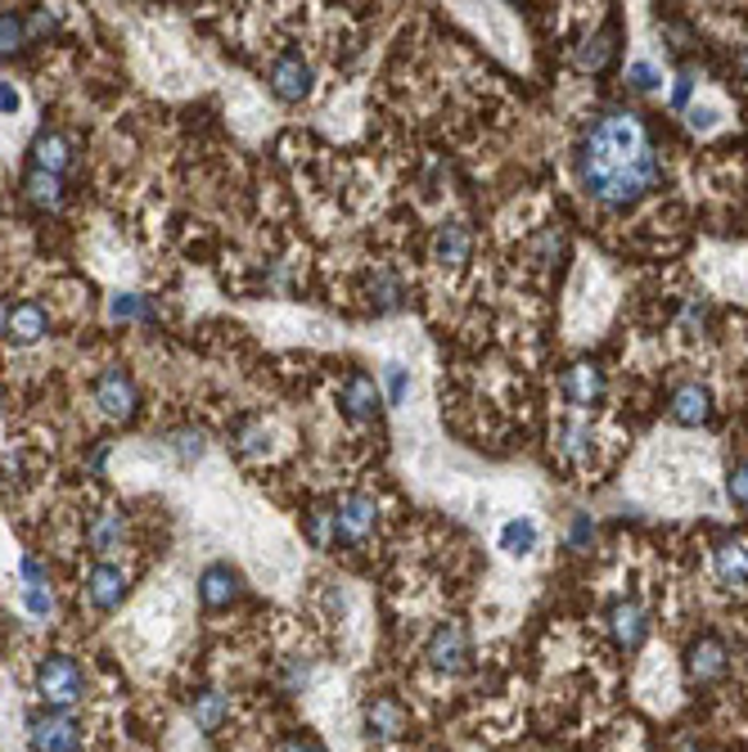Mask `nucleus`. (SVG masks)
<instances>
[{"instance_id": "nucleus-1", "label": "nucleus", "mask_w": 748, "mask_h": 752, "mask_svg": "<svg viewBox=\"0 0 748 752\" xmlns=\"http://www.w3.org/2000/svg\"><path fill=\"white\" fill-rule=\"evenodd\" d=\"M573 167L582 189L608 213H627L663 181V154L645 117L627 104L595 109L573 145Z\"/></svg>"}, {"instance_id": "nucleus-2", "label": "nucleus", "mask_w": 748, "mask_h": 752, "mask_svg": "<svg viewBox=\"0 0 748 752\" xmlns=\"http://www.w3.org/2000/svg\"><path fill=\"white\" fill-rule=\"evenodd\" d=\"M37 694L54 712H68L73 703H82L86 699V671H82V662L68 658V653H45L41 667H37Z\"/></svg>"}, {"instance_id": "nucleus-3", "label": "nucleus", "mask_w": 748, "mask_h": 752, "mask_svg": "<svg viewBox=\"0 0 748 752\" xmlns=\"http://www.w3.org/2000/svg\"><path fill=\"white\" fill-rule=\"evenodd\" d=\"M424 662H429V671H438L447 680L464 676L473 667V636H469V627L464 622H438L429 631V640H424Z\"/></svg>"}, {"instance_id": "nucleus-4", "label": "nucleus", "mask_w": 748, "mask_h": 752, "mask_svg": "<svg viewBox=\"0 0 748 752\" xmlns=\"http://www.w3.org/2000/svg\"><path fill=\"white\" fill-rule=\"evenodd\" d=\"M379 532V501L366 492H348L344 501H334V545H366Z\"/></svg>"}, {"instance_id": "nucleus-5", "label": "nucleus", "mask_w": 748, "mask_h": 752, "mask_svg": "<svg viewBox=\"0 0 748 752\" xmlns=\"http://www.w3.org/2000/svg\"><path fill=\"white\" fill-rule=\"evenodd\" d=\"M682 667H686V680H690L695 690H713V686H721L726 671H730V649H726V640L717 631H704V636H695L686 645Z\"/></svg>"}, {"instance_id": "nucleus-6", "label": "nucleus", "mask_w": 748, "mask_h": 752, "mask_svg": "<svg viewBox=\"0 0 748 752\" xmlns=\"http://www.w3.org/2000/svg\"><path fill=\"white\" fill-rule=\"evenodd\" d=\"M266 82H270V95H276L280 104H303L316 91V68H311V59L303 50L289 45V50H280L276 59H270Z\"/></svg>"}, {"instance_id": "nucleus-7", "label": "nucleus", "mask_w": 748, "mask_h": 752, "mask_svg": "<svg viewBox=\"0 0 748 752\" xmlns=\"http://www.w3.org/2000/svg\"><path fill=\"white\" fill-rule=\"evenodd\" d=\"M28 748L32 752H82V725L68 712H32L28 717Z\"/></svg>"}, {"instance_id": "nucleus-8", "label": "nucleus", "mask_w": 748, "mask_h": 752, "mask_svg": "<svg viewBox=\"0 0 748 752\" xmlns=\"http://www.w3.org/2000/svg\"><path fill=\"white\" fill-rule=\"evenodd\" d=\"M95 405L100 415H109L113 424H131L135 415H141V388H135V379L126 370H104L95 379Z\"/></svg>"}, {"instance_id": "nucleus-9", "label": "nucleus", "mask_w": 748, "mask_h": 752, "mask_svg": "<svg viewBox=\"0 0 748 752\" xmlns=\"http://www.w3.org/2000/svg\"><path fill=\"white\" fill-rule=\"evenodd\" d=\"M383 388L366 374V370H352L348 379H344V388H338V410L352 420V424H379V415H383Z\"/></svg>"}, {"instance_id": "nucleus-10", "label": "nucleus", "mask_w": 748, "mask_h": 752, "mask_svg": "<svg viewBox=\"0 0 748 752\" xmlns=\"http://www.w3.org/2000/svg\"><path fill=\"white\" fill-rule=\"evenodd\" d=\"M361 725L375 743H397L406 730H411V712L397 694H370L361 708Z\"/></svg>"}, {"instance_id": "nucleus-11", "label": "nucleus", "mask_w": 748, "mask_h": 752, "mask_svg": "<svg viewBox=\"0 0 748 752\" xmlns=\"http://www.w3.org/2000/svg\"><path fill=\"white\" fill-rule=\"evenodd\" d=\"M604 618H608V636H614V645H618L623 653H641V649H645V640H649V612H645L641 599L608 604Z\"/></svg>"}, {"instance_id": "nucleus-12", "label": "nucleus", "mask_w": 748, "mask_h": 752, "mask_svg": "<svg viewBox=\"0 0 748 752\" xmlns=\"http://www.w3.org/2000/svg\"><path fill=\"white\" fill-rule=\"evenodd\" d=\"M667 415L682 424V429H704V424L713 420V388L699 383V379L676 383L672 396H667Z\"/></svg>"}, {"instance_id": "nucleus-13", "label": "nucleus", "mask_w": 748, "mask_h": 752, "mask_svg": "<svg viewBox=\"0 0 748 752\" xmlns=\"http://www.w3.org/2000/svg\"><path fill=\"white\" fill-rule=\"evenodd\" d=\"M604 392H608V379H604V370H600L595 361H573V365L560 374V396H564L568 405H577V410L600 405Z\"/></svg>"}, {"instance_id": "nucleus-14", "label": "nucleus", "mask_w": 748, "mask_h": 752, "mask_svg": "<svg viewBox=\"0 0 748 752\" xmlns=\"http://www.w3.org/2000/svg\"><path fill=\"white\" fill-rule=\"evenodd\" d=\"M239 595H244V577H239V568H230V564H208V568L198 573V604L208 608V612L230 608Z\"/></svg>"}, {"instance_id": "nucleus-15", "label": "nucleus", "mask_w": 748, "mask_h": 752, "mask_svg": "<svg viewBox=\"0 0 748 752\" xmlns=\"http://www.w3.org/2000/svg\"><path fill=\"white\" fill-rule=\"evenodd\" d=\"M126 590H131V581H126V573H122L117 564L100 559V564H91V568H86V599H91V608H95V612H113V608H122Z\"/></svg>"}, {"instance_id": "nucleus-16", "label": "nucleus", "mask_w": 748, "mask_h": 752, "mask_svg": "<svg viewBox=\"0 0 748 752\" xmlns=\"http://www.w3.org/2000/svg\"><path fill=\"white\" fill-rule=\"evenodd\" d=\"M614 59H618V32H614V23H604L600 32L582 37V45L573 50V68H577V73H591V78L608 73V68H614Z\"/></svg>"}, {"instance_id": "nucleus-17", "label": "nucleus", "mask_w": 748, "mask_h": 752, "mask_svg": "<svg viewBox=\"0 0 748 752\" xmlns=\"http://www.w3.org/2000/svg\"><path fill=\"white\" fill-rule=\"evenodd\" d=\"M19 577H23V586H19V599H23V608H28V618H37V622H45L50 612H54V586H50V573L32 559V555H23V564H19Z\"/></svg>"}, {"instance_id": "nucleus-18", "label": "nucleus", "mask_w": 748, "mask_h": 752, "mask_svg": "<svg viewBox=\"0 0 748 752\" xmlns=\"http://www.w3.org/2000/svg\"><path fill=\"white\" fill-rule=\"evenodd\" d=\"M45 329H50V311L41 307V302H14L10 311H6V343H14V348H32V343H41L45 338Z\"/></svg>"}, {"instance_id": "nucleus-19", "label": "nucleus", "mask_w": 748, "mask_h": 752, "mask_svg": "<svg viewBox=\"0 0 748 752\" xmlns=\"http://www.w3.org/2000/svg\"><path fill=\"white\" fill-rule=\"evenodd\" d=\"M713 573L726 590H748V545L735 536H721L713 545Z\"/></svg>"}, {"instance_id": "nucleus-20", "label": "nucleus", "mask_w": 748, "mask_h": 752, "mask_svg": "<svg viewBox=\"0 0 748 752\" xmlns=\"http://www.w3.org/2000/svg\"><path fill=\"white\" fill-rule=\"evenodd\" d=\"M469 253H473V235H469L464 222H442L433 230V261L442 270H460L469 261Z\"/></svg>"}, {"instance_id": "nucleus-21", "label": "nucleus", "mask_w": 748, "mask_h": 752, "mask_svg": "<svg viewBox=\"0 0 748 752\" xmlns=\"http://www.w3.org/2000/svg\"><path fill=\"white\" fill-rule=\"evenodd\" d=\"M73 163H78V150H73V141H68L63 131H41L32 141V167H41L50 176H63Z\"/></svg>"}, {"instance_id": "nucleus-22", "label": "nucleus", "mask_w": 748, "mask_h": 752, "mask_svg": "<svg viewBox=\"0 0 748 752\" xmlns=\"http://www.w3.org/2000/svg\"><path fill=\"white\" fill-rule=\"evenodd\" d=\"M122 540H126V514L122 509H95L86 518V545H91L95 555L122 550Z\"/></svg>"}, {"instance_id": "nucleus-23", "label": "nucleus", "mask_w": 748, "mask_h": 752, "mask_svg": "<svg viewBox=\"0 0 748 752\" xmlns=\"http://www.w3.org/2000/svg\"><path fill=\"white\" fill-rule=\"evenodd\" d=\"M366 293H370L375 316H397V311L406 307V280L397 276L392 266H379V270H375L370 285H366Z\"/></svg>"}, {"instance_id": "nucleus-24", "label": "nucleus", "mask_w": 748, "mask_h": 752, "mask_svg": "<svg viewBox=\"0 0 748 752\" xmlns=\"http://www.w3.org/2000/svg\"><path fill=\"white\" fill-rule=\"evenodd\" d=\"M23 198L32 203L37 213H59L63 208V176H50L41 167L23 172Z\"/></svg>"}, {"instance_id": "nucleus-25", "label": "nucleus", "mask_w": 748, "mask_h": 752, "mask_svg": "<svg viewBox=\"0 0 748 752\" xmlns=\"http://www.w3.org/2000/svg\"><path fill=\"white\" fill-rule=\"evenodd\" d=\"M189 717H194V725H198L203 734H217V730L230 721V699H226L222 690H198V694L189 699Z\"/></svg>"}, {"instance_id": "nucleus-26", "label": "nucleus", "mask_w": 748, "mask_h": 752, "mask_svg": "<svg viewBox=\"0 0 748 752\" xmlns=\"http://www.w3.org/2000/svg\"><path fill=\"white\" fill-rule=\"evenodd\" d=\"M536 545H541V527H536V518L519 514V518H510V523L501 527V550H505L510 559H532Z\"/></svg>"}, {"instance_id": "nucleus-27", "label": "nucleus", "mask_w": 748, "mask_h": 752, "mask_svg": "<svg viewBox=\"0 0 748 752\" xmlns=\"http://www.w3.org/2000/svg\"><path fill=\"white\" fill-rule=\"evenodd\" d=\"M591 451H595V433H591V424L568 420V424H560V429H555V455H560V460L582 464V460H591Z\"/></svg>"}, {"instance_id": "nucleus-28", "label": "nucleus", "mask_w": 748, "mask_h": 752, "mask_svg": "<svg viewBox=\"0 0 748 752\" xmlns=\"http://www.w3.org/2000/svg\"><path fill=\"white\" fill-rule=\"evenodd\" d=\"M28 45H32L28 19H23V14H10V10H0V59H19Z\"/></svg>"}, {"instance_id": "nucleus-29", "label": "nucleus", "mask_w": 748, "mask_h": 752, "mask_svg": "<svg viewBox=\"0 0 748 752\" xmlns=\"http://www.w3.org/2000/svg\"><path fill=\"white\" fill-rule=\"evenodd\" d=\"M623 82L632 95H654V91H663V68L654 59H632L623 68Z\"/></svg>"}, {"instance_id": "nucleus-30", "label": "nucleus", "mask_w": 748, "mask_h": 752, "mask_svg": "<svg viewBox=\"0 0 748 752\" xmlns=\"http://www.w3.org/2000/svg\"><path fill=\"white\" fill-rule=\"evenodd\" d=\"M167 451L176 455V464H198L203 460V451H208V437H203L198 429H176V433H167Z\"/></svg>"}, {"instance_id": "nucleus-31", "label": "nucleus", "mask_w": 748, "mask_h": 752, "mask_svg": "<svg viewBox=\"0 0 748 752\" xmlns=\"http://www.w3.org/2000/svg\"><path fill=\"white\" fill-rule=\"evenodd\" d=\"M564 230L560 226H546L541 235H532V244H527V257L536 261V266H555L560 257H564Z\"/></svg>"}, {"instance_id": "nucleus-32", "label": "nucleus", "mask_w": 748, "mask_h": 752, "mask_svg": "<svg viewBox=\"0 0 748 752\" xmlns=\"http://www.w3.org/2000/svg\"><path fill=\"white\" fill-rule=\"evenodd\" d=\"M109 311H113V320H145V325L158 320L154 298H145V293H117V298L109 302Z\"/></svg>"}, {"instance_id": "nucleus-33", "label": "nucleus", "mask_w": 748, "mask_h": 752, "mask_svg": "<svg viewBox=\"0 0 748 752\" xmlns=\"http://www.w3.org/2000/svg\"><path fill=\"white\" fill-rule=\"evenodd\" d=\"M311 676H316L311 658H285L280 671H276V686H280L285 694H303V690L311 686Z\"/></svg>"}, {"instance_id": "nucleus-34", "label": "nucleus", "mask_w": 748, "mask_h": 752, "mask_svg": "<svg viewBox=\"0 0 748 752\" xmlns=\"http://www.w3.org/2000/svg\"><path fill=\"white\" fill-rule=\"evenodd\" d=\"M658 32H663V45H667V54H690L695 45H699V37H695V28L686 23V19H663L658 23Z\"/></svg>"}, {"instance_id": "nucleus-35", "label": "nucleus", "mask_w": 748, "mask_h": 752, "mask_svg": "<svg viewBox=\"0 0 748 752\" xmlns=\"http://www.w3.org/2000/svg\"><path fill=\"white\" fill-rule=\"evenodd\" d=\"M695 86H699V68H695V63H682V68H676V78H672V95H667V104H672L676 113H690V95H695Z\"/></svg>"}, {"instance_id": "nucleus-36", "label": "nucleus", "mask_w": 748, "mask_h": 752, "mask_svg": "<svg viewBox=\"0 0 748 752\" xmlns=\"http://www.w3.org/2000/svg\"><path fill=\"white\" fill-rule=\"evenodd\" d=\"M379 388H383V401H388V405H401L406 396H411V370H406L401 361H388Z\"/></svg>"}, {"instance_id": "nucleus-37", "label": "nucleus", "mask_w": 748, "mask_h": 752, "mask_svg": "<svg viewBox=\"0 0 748 752\" xmlns=\"http://www.w3.org/2000/svg\"><path fill=\"white\" fill-rule=\"evenodd\" d=\"M307 540L311 545H334V505H311V514H307Z\"/></svg>"}, {"instance_id": "nucleus-38", "label": "nucleus", "mask_w": 748, "mask_h": 752, "mask_svg": "<svg viewBox=\"0 0 748 752\" xmlns=\"http://www.w3.org/2000/svg\"><path fill=\"white\" fill-rule=\"evenodd\" d=\"M595 545V518L586 509H573L568 514V550H591Z\"/></svg>"}, {"instance_id": "nucleus-39", "label": "nucleus", "mask_w": 748, "mask_h": 752, "mask_svg": "<svg viewBox=\"0 0 748 752\" xmlns=\"http://www.w3.org/2000/svg\"><path fill=\"white\" fill-rule=\"evenodd\" d=\"M726 496H730V505L748 509V460H735L726 468Z\"/></svg>"}, {"instance_id": "nucleus-40", "label": "nucleus", "mask_w": 748, "mask_h": 752, "mask_svg": "<svg viewBox=\"0 0 748 752\" xmlns=\"http://www.w3.org/2000/svg\"><path fill=\"white\" fill-rule=\"evenodd\" d=\"M59 32V14L54 10H32L28 14V37L32 41H45V37H54Z\"/></svg>"}, {"instance_id": "nucleus-41", "label": "nucleus", "mask_w": 748, "mask_h": 752, "mask_svg": "<svg viewBox=\"0 0 748 752\" xmlns=\"http://www.w3.org/2000/svg\"><path fill=\"white\" fill-rule=\"evenodd\" d=\"M276 752H325V743H320L316 734H303V730H294V734H285V739L276 743Z\"/></svg>"}, {"instance_id": "nucleus-42", "label": "nucleus", "mask_w": 748, "mask_h": 752, "mask_svg": "<svg viewBox=\"0 0 748 752\" xmlns=\"http://www.w3.org/2000/svg\"><path fill=\"white\" fill-rule=\"evenodd\" d=\"M235 437H239V451H244V455H262V451H266V442H262V429H257V424H244Z\"/></svg>"}, {"instance_id": "nucleus-43", "label": "nucleus", "mask_w": 748, "mask_h": 752, "mask_svg": "<svg viewBox=\"0 0 748 752\" xmlns=\"http://www.w3.org/2000/svg\"><path fill=\"white\" fill-rule=\"evenodd\" d=\"M686 122H690V131H713V126H717V109H708V104H704V109H690Z\"/></svg>"}, {"instance_id": "nucleus-44", "label": "nucleus", "mask_w": 748, "mask_h": 752, "mask_svg": "<svg viewBox=\"0 0 748 752\" xmlns=\"http://www.w3.org/2000/svg\"><path fill=\"white\" fill-rule=\"evenodd\" d=\"M19 104H23L19 86H14V82H0V113H19Z\"/></svg>"}, {"instance_id": "nucleus-45", "label": "nucleus", "mask_w": 748, "mask_h": 752, "mask_svg": "<svg viewBox=\"0 0 748 752\" xmlns=\"http://www.w3.org/2000/svg\"><path fill=\"white\" fill-rule=\"evenodd\" d=\"M708 316H713V311H708V302H690V307H686V329H704V325H708Z\"/></svg>"}, {"instance_id": "nucleus-46", "label": "nucleus", "mask_w": 748, "mask_h": 752, "mask_svg": "<svg viewBox=\"0 0 748 752\" xmlns=\"http://www.w3.org/2000/svg\"><path fill=\"white\" fill-rule=\"evenodd\" d=\"M104 460H109V442H100V446L91 451V460H86V473H95V477H100V473H104Z\"/></svg>"}, {"instance_id": "nucleus-47", "label": "nucleus", "mask_w": 748, "mask_h": 752, "mask_svg": "<svg viewBox=\"0 0 748 752\" xmlns=\"http://www.w3.org/2000/svg\"><path fill=\"white\" fill-rule=\"evenodd\" d=\"M739 68H744V73H748V50H744V54H739Z\"/></svg>"}, {"instance_id": "nucleus-48", "label": "nucleus", "mask_w": 748, "mask_h": 752, "mask_svg": "<svg viewBox=\"0 0 748 752\" xmlns=\"http://www.w3.org/2000/svg\"><path fill=\"white\" fill-rule=\"evenodd\" d=\"M686 752H713V748H686Z\"/></svg>"}]
</instances>
